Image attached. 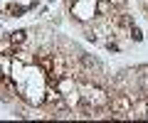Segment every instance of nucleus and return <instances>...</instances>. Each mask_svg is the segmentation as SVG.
<instances>
[{"mask_svg":"<svg viewBox=\"0 0 148 123\" xmlns=\"http://www.w3.org/2000/svg\"><path fill=\"white\" fill-rule=\"evenodd\" d=\"M10 39H12V44H15V47L25 44V39H27V30H15V32L10 35Z\"/></svg>","mask_w":148,"mask_h":123,"instance_id":"obj_1","label":"nucleus"},{"mask_svg":"<svg viewBox=\"0 0 148 123\" xmlns=\"http://www.w3.org/2000/svg\"><path fill=\"white\" fill-rule=\"evenodd\" d=\"M15 52V44H12L10 37H3L0 39V54H12Z\"/></svg>","mask_w":148,"mask_h":123,"instance_id":"obj_2","label":"nucleus"},{"mask_svg":"<svg viewBox=\"0 0 148 123\" xmlns=\"http://www.w3.org/2000/svg\"><path fill=\"white\" fill-rule=\"evenodd\" d=\"M131 37L136 39V42H141V39H143V35H141V30H138L136 25H131Z\"/></svg>","mask_w":148,"mask_h":123,"instance_id":"obj_3","label":"nucleus"},{"mask_svg":"<svg viewBox=\"0 0 148 123\" xmlns=\"http://www.w3.org/2000/svg\"><path fill=\"white\" fill-rule=\"evenodd\" d=\"M106 49H111V52H119V49H121V47H119L116 42H109V44H106Z\"/></svg>","mask_w":148,"mask_h":123,"instance_id":"obj_4","label":"nucleus"}]
</instances>
